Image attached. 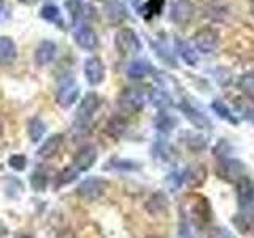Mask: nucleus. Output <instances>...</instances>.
<instances>
[{"label":"nucleus","instance_id":"obj_1","mask_svg":"<svg viewBox=\"0 0 254 238\" xmlns=\"http://www.w3.org/2000/svg\"><path fill=\"white\" fill-rule=\"evenodd\" d=\"M146 94L141 91V87H126V89L119 94L118 105L119 110L126 115H133L145 107Z\"/></svg>","mask_w":254,"mask_h":238},{"label":"nucleus","instance_id":"obj_2","mask_svg":"<svg viewBox=\"0 0 254 238\" xmlns=\"http://www.w3.org/2000/svg\"><path fill=\"white\" fill-rule=\"evenodd\" d=\"M115 45H116V50L119 51V54H123V56H133L141 51L140 38L132 29L118 30L116 38H115Z\"/></svg>","mask_w":254,"mask_h":238},{"label":"nucleus","instance_id":"obj_3","mask_svg":"<svg viewBox=\"0 0 254 238\" xmlns=\"http://www.w3.org/2000/svg\"><path fill=\"white\" fill-rule=\"evenodd\" d=\"M194 45L198 53L202 54H213L218 50L219 45V34L211 27H203L194 34Z\"/></svg>","mask_w":254,"mask_h":238},{"label":"nucleus","instance_id":"obj_4","mask_svg":"<svg viewBox=\"0 0 254 238\" xmlns=\"http://www.w3.org/2000/svg\"><path fill=\"white\" fill-rule=\"evenodd\" d=\"M195 6L190 0H175L172 3L170 18L178 26H188V24L194 19Z\"/></svg>","mask_w":254,"mask_h":238},{"label":"nucleus","instance_id":"obj_5","mask_svg":"<svg viewBox=\"0 0 254 238\" xmlns=\"http://www.w3.org/2000/svg\"><path fill=\"white\" fill-rule=\"evenodd\" d=\"M99 107H100L99 95L95 92L86 94L76 110V122H79V125H87Z\"/></svg>","mask_w":254,"mask_h":238},{"label":"nucleus","instance_id":"obj_6","mask_svg":"<svg viewBox=\"0 0 254 238\" xmlns=\"http://www.w3.org/2000/svg\"><path fill=\"white\" fill-rule=\"evenodd\" d=\"M73 38L78 46H81L83 50H87V51H92L99 46L97 34L94 32V29L86 26V24H79V26L75 27Z\"/></svg>","mask_w":254,"mask_h":238},{"label":"nucleus","instance_id":"obj_7","mask_svg":"<svg viewBox=\"0 0 254 238\" xmlns=\"http://www.w3.org/2000/svg\"><path fill=\"white\" fill-rule=\"evenodd\" d=\"M105 187H107L105 181L100 179L99 177H91L78 186V194L87 198V200H94V198H97L103 194Z\"/></svg>","mask_w":254,"mask_h":238},{"label":"nucleus","instance_id":"obj_8","mask_svg":"<svg viewBox=\"0 0 254 238\" xmlns=\"http://www.w3.org/2000/svg\"><path fill=\"white\" fill-rule=\"evenodd\" d=\"M78 95H79V87L73 79H67V81H64L59 87V91H58L59 107H62V108L71 107L76 102Z\"/></svg>","mask_w":254,"mask_h":238},{"label":"nucleus","instance_id":"obj_9","mask_svg":"<svg viewBox=\"0 0 254 238\" xmlns=\"http://www.w3.org/2000/svg\"><path fill=\"white\" fill-rule=\"evenodd\" d=\"M84 75L91 86L100 84L105 79V67L99 58H89L84 62Z\"/></svg>","mask_w":254,"mask_h":238},{"label":"nucleus","instance_id":"obj_10","mask_svg":"<svg viewBox=\"0 0 254 238\" xmlns=\"http://www.w3.org/2000/svg\"><path fill=\"white\" fill-rule=\"evenodd\" d=\"M180 108L183 110V113H185V116L189 119V122L192 124L194 127H197V129H211L213 124L208 118H206L202 111H198L197 108H194L192 105H189L188 102H183Z\"/></svg>","mask_w":254,"mask_h":238},{"label":"nucleus","instance_id":"obj_11","mask_svg":"<svg viewBox=\"0 0 254 238\" xmlns=\"http://www.w3.org/2000/svg\"><path fill=\"white\" fill-rule=\"evenodd\" d=\"M95 161H97V149L92 145H87L78 151V154L73 159V167L79 172H86L91 169Z\"/></svg>","mask_w":254,"mask_h":238},{"label":"nucleus","instance_id":"obj_12","mask_svg":"<svg viewBox=\"0 0 254 238\" xmlns=\"http://www.w3.org/2000/svg\"><path fill=\"white\" fill-rule=\"evenodd\" d=\"M16 45L10 37H0V65H10L16 60Z\"/></svg>","mask_w":254,"mask_h":238},{"label":"nucleus","instance_id":"obj_13","mask_svg":"<svg viewBox=\"0 0 254 238\" xmlns=\"http://www.w3.org/2000/svg\"><path fill=\"white\" fill-rule=\"evenodd\" d=\"M56 51H58L56 43L45 40V42L38 45L37 51H35V62L38 65H48V63L53 62V59L56 58Z\"/></svg>","mask_w":254,"mask_h":238},{"label":"nucleus","instance_id":"obj_14","mask_svg":"<svg viewBox=\"0 0 254 238\" xmlns=\"http://www.w3.org/2000/svg\"><path fill=\"white\" fill-rule=\"evenodd\" d=\"M218 173H221L222 177L227 178V179H232V178H242L243 177V165L238 162V161H232V159H224L221 161L219 167H218Z\"/></svg>","mask_w":254,"mask_h":238},{"label":"nucleus","instance_id":"obj_15","mask_svg":"<svg viewBox=\"0 0 254 238\" xmlns=\"http://www.w3.org/2000/svg\"><path fill=\"white\" fill-rule=\"evenodd\" d=\"M127 76L130 79H141L148 76L151 71H153V67L148 60H143V59H137V60H132L127 67Z\"/></svg>","mask_w":254,"mask_h":238},{"label":"nucleus","instance_id":"obj_16","mask_svg":"<svg viewBox=\"0 0 254 238\" xmlns=\"http://www.w3.org/2000/svg\"><path fill=\"white\" fill-rule=\"evenodd\" d=\"M237 195H238V202L240 205H250L254 200V184L253 181L248 179L246 177L240 178V182L237 186Z\"/></svg>","mask_w":254,"mask_h":238},{"label":"nucleus","instance_id":"obj_17","mask_svg":"<svg viewBox=\"0 0 254 238\" xmlns=\"http://www.w3.org/2000/svg\"><path fill=\"white\" fill-rule=\"evenodd\" d=\"M62 140H64V137H62L61 133L53 135V137L48 138V140L43 143V145H42V148L38 149L37 156H38L40 159H48V157L54 156V154L59 151V148H61V145H62Z\"/></svg>","mask_w":254,"mask_h":238},{"label":"nucleus","instance_id":"obj_18","mask_svg":"<svg viewBox=\"0 0 254 238\" xmlns=\"http://www.w3.org/2000/svg\"><path fill=\"white\" fill-rule=\"evenodd\" d=\"M205 177H206V172L202 165L190 167V169L183 172V178H185V181L189 186H198L200 182H203Z\"/></svg>","mask_w":254,"mask_h":238},{"label":"nucleus","instance_id":"obj_19","mask_svg":"<svg viewBox=\"0 0 254 238\" xmlns=\"http://www.w3.org/2000/svg\"><path fill=\"white\" fill-rule=\"evenodd\" d=\"M177 50H178V54L181 56V59L185 60L188 65H195L198 62L197 53L194 51V48L188 45L186 42H183V40H177Z\"/></svg>","mask_w":254,"mask_h":238},{"label":"nucleus","instance_id":"obj_20","mask_svg":"<svg viewBox=\"0 0 254 238\" xmlns=\"http://www.w3.org/2000/svg\"><path fill=\"white\" fill-rule=\"evenodd\" d=\"M180 138L183 140V143L192 151H198V149H203L206 146V140L202 135H197L192 132H183L180 135Z\"/></svg>","mask_w":254,"mask_h":238},{"label":"nucleus","instance_id":"obj_21","mask_svg":"<svg viewBox=\"0 0 254 238\" xmlns=\"http://www.w3.org/2000/svg\"><path fill=\"white\" fill-rule=\"evenodd\" d=\"M27 132H29L30 140L34 141V143H37V141H40V140L43 138V135L46 132V125H45V122L40 118H32L30 121H29Z\"/></svg>","mask_w":254,"mask_h":238},{"label":"nucleus","instance_id":"obj_22","mask_svg":"<svg viewBox=\"0 0 254 238\" xmlns=\"http://www.w3.org/2000/svg\"><path fill=\"white\" fill-rule=\"evenodd\" d=\"M164 5H165V0H148L141 8V14L149 19V18H153V16L161 14Z\"/></svg>","mask_w":254,"mask_h":238},{"label":"nucleus","instance_id":"obj_23","mask_svg":"<svg viewBox=\"0 0 254 238\" xmlns=\"http://www.w3.org/2000/svg\"><path fill=\"white\" fill-rule=\"evenodd\" d=\"M211 108L216 111L218 116H221L222 119H226L227 122H230V124H238V119L232 115V111L229 110V107L224 105V103H222L221 100H214L211 103Z\"/></svg>","mask_w":254,"mask_h":238},{"label":"nucleus","instance_id":"obj_24","mask_svg":"<svg viewBox=\"0 0 254 238\" xmlns=\"http://www.w3.org/2000/svg\"><path fill=\"white\" fill-rule=\"evenodd\" d=\"M175 125H177V119L172 115L161 113L156 118V127H157V130H161V132H172Z\"/></svg>","mask_w":254,"mask_h":238},{"label":"nucleus","instance_id":"obj_25","mask_svg":"<svg viewBox=\"0 0 254 238\" xmlns=\"http://www.w3.org/2000/svg\"><path fill=\"white\" fill-rule=\"evenodd\" d=\"M107 14L110 16L111 21H121L123 18H126V10L123 8V5L116 2V0H110L107 3Z\"/></svg>","mask_w":254,"mask_h":238},{"label":"nucleus","instance_id":"obj_26","mask_svg":"<svg viewBox=\"0 0 254 238\" xmlns=\"http://www.w3.org/2000/svg\"><path fill=\"white\" fill-rule=\"evenodd\" d=\"M42 18L50 21V22H58V24H62L61 21V11L59 8L53 5V3H48L42 8Z\"/></svg>","mask_w":254,"mask_h":238},{"label":"nucleus","instance_id":"obj_27","mask_svg":"<svg viewBox=\"0 0 254 238\" xmlns=\"http://www.w3.org/2000/svg\"><path fill=\"white\" fill-rule=\"evenodd\" d=\"M30 184H32V187H34V190H37V192H43V190L46 189V184H48V178H46L45 172L37 170V172L32 173Z\"/></svg>","mask_w":254,"mask_h":238},{"label":"nucleus","instance_id":"obj_28","mask_svg":"<svg viewBox=\"0 0 254 238\" xmlns=\"http://www.w3.org/2000/svg\"><path fill=\"white\" fill-rule=\"evenodd\" d=\"M78 175H79V170H78V169H75L73 165L68 167V169H65L64 172H61V173L58 175V187L68 184V182L73 181V179L78 177Z\"/></svg>","mask_w":254,"mask_h":238},{"label":"nucleus","instance_id":"obj_29","mask_svg":"<svg viewBox=\"0 0 254 238\" xmlns=\"http://www.w3.org/2000/svg\"><path fill=\"white\" fill-rule=\"evenodd\" d=\"M238 86H240V89H243L246 94H254V71L245 73L240 78V81H238Z\"/></svg>","mask_w":254,"mask_h":238},{"label":"nucleus","instance_id":"obj_30","mask_svg":"<svg viewBox=\"0 0 254 238\" xmlns=\"http://www.w3.org/2000/svg\"><path fill=\"white\" fill-rule=\"evenodd\" d=\"M107 169H115V170H137L138 165L132 162V161H121V159H115V161H111V164H108Z\"/></svg>","mask_w":254,"mask_h":238},{"label":"nucleus","instance_id":"obj_31","mask_svg":"<svg viewBox=\"0 0 254 238\" xmlns=\"http://www.w3.org/2000/svg\"><path fill=\"white\" fill-rule=\"evenodd\" d=\"M67 8L71 14V18L76 19L84 11V0H67Z\"/></svg>","mask_w":254,"mask_h":238},{"label":"nucleus","instance_id":"obj_32","mask_svg":"<svg viewBox=\"0 0 254 238\" xmlns=\"http://www.w3.org/2000/svg\"><path fill=\"white\" fill-rule=\"evenodd\" d=\"M8 164H10L11 169L21 172V170L26 169L27 159H26V156H22V154H14V156H11L10 159H8Z\"/></svg>","mask_w":254,"mask_h":238},{"label":"nucleus","instance_id":"obj_33","mask_svg":"<svg viewBox=\"0 0 254 238\" xmlns=\"http://www.w3.org/2000/svg\"><path fill=\"white\" fill-rule=\"evenodd\" d=\"M124 127H126V124L121 121V119H113L108 125V130H110V133H113L115 137H118V135H121V132L124 130Z\"/></svg>","mask_w":254,"mask_h":238},{"label":"nucleus","instance_id":"obj_34","mask_svg":"<svg viewBox=\"0 0 254 238\" xmlns=\"http://www.w3.org/2000/svg\"><path fill=\"white\" fill-rule=\"evenodd\" d=\"M56 238H76V237L73 235V232H70V230H68V232H62L61 235H58Z\"/></svg>","mask_w":254,"mask_h":238},{"label":"nucleus","instance_id":"obj_35","mask_svg":"<svg viewBox=\"0 0 254 238\" xmlns=\"http://www.w3.org/2000/svg\"><path fill=\"white\" fill-rule=\"evenodd\" d=\"M19 238H34V237H30V235H22V237H19Z\"/></svg>","mask_w":254,"mask_h":238},{"label":"nucleus","instance_id":"obj_36","mask_svg":"<svg viewBox=\"0 0 254 238\" xmlns=\"http://www.w3.org/2000/svg\"><path fill=\"white\" fill-rule=\"evenodd\" d=\"M0 8H2V0H0Z\"/></svg>","mask_w":254,"mask_h":238},{"label":"nucleus","instance_id":"obj_37","mask_svg":"<svg viewBox=\"0 0 254 238\" xmlns=\"http://www.w3.org/2000/svg\"><path fill=\"white\" fill-rule=\"evenodd\" d=\"M22 2H26V0H22Z\"/></svg>","mask_w":254,"mask_h":238}]
</instances>
